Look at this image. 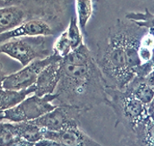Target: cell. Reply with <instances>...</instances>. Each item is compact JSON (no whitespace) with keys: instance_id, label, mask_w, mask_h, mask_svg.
Masks as SVG:
<instances>
[{"instance_id":"1","label":"cell","mask_w":154,"mask_h":146,"mask_svg":"<svg viewBox=\"0 0 154 146\" xmlns=\"http://www.w3.org/2000/svg\"><path fill=\"white\" fill-rule=\"evenodd\" d=\"M107 82L85 44L60 60V80L54 93L58 105L88 112L107 102Z\"/></svg>"},{"instance_id":"2","label":"cell","mask_w":154,"mask_h":146,"mask_svg":"<svg viewBox=\"0 0 154 146\" xmlns=\"http://www.w3.org/2000/svg\"><path fill=\"white\" fill-rule=\"evenodd\" d=\"M147 29L127 19H118L94 55L107 85L122 89L136 76L142 64L139 57L140 40Z\"/></svg>"},{"instance_id":"3","label":"cell","mask_w":154,"mask_h":146,"mask_svg":"<svg viewBox=\"0 0 154 146\" xmlns=\"http://www.w3.org/2000/svg\"><path fill=\"white\" fill-rule=\"evenodd\" d=\"M107 102L106 105L113 109L117 117L116 127L119 124L123 126L129 137L136 132L140 124L147 118L146 105L137 99L127 88L118 89L107 86Z\"/></svg>"},{"instance_id":"4","label":"cell","mask_w":154,"mask_h":146,"mask_svg":"<svg viewBox=\"0 0 154 146\" xmlns=\"http://www.w3.org/2000/svg\"><path fill=\"white\" fill-rule=\"evenodd\" d=\"M0 53L26 66L36 59H42L52 54V48L48 47L45 36L14 38L0 44Z\"/></svg>"},{"instance_id":"5","label":"cell","mask_w":154,"mask_h":146,"mask_svg":"<svg viewBox=\"0 0 154 146\" xmlns=\"http://www.w3.org/2000/svg\"><path fill=\"white\" fill-rule=\"evenodd\" d=\"M56 100L57 95L55 93L42 97L35 94L26 97L17 105L2 111L0 113V121L17 123L35 120L54 109L57 105H53V102Z\"/></svg>"},{"instance_id":"6","label":"cell","mask_w":154,"mask_h":146,"mask_svg":"<svg viewBox=\"0 0 154 146\" xmlns=\"http://www.w3.org/2000/svg\"><path fill=\"white\" fill-rule=\"evenodd\" d=\"M61 58L55 54H50L42 59H36L30 62L26 66H23L19 70L13 74L6 75L1 81V86L8 90H24L33 86L37 80L38 74L46 66L53 62L59 61Z\"/></svg>"},{"instance_id":"7","label":"cell","mask_w":154,"mask_h":146,"mask_svg":"<svg viewBox=\"0 0 154 146\" xmlns=\"http://www.w3.org/2000/svg\"><path fill=\"white\" fill-rule=\"evenodd\" d=\"M35 146H105L95 141L87 135L79 125H75L60 132H43V138Z\"/></svg>"},{"instance_id":"8","label":"cell","mask_w":154,"mask_h":146,"mask_svg":"<svg viewBox=\"0 0 154 146\" xmlns=\"http://www.w3.org/2000/svg\"><path fill=\"white\" fill-rule=\"evenodd\" d=\"M82 114L83 113L80 110L73 106L57 105L54 109L32 121L45 131L60 132L72 126L79 125Z\"/></svg>"},{"instance_id":"9","label":"cell","mask_w":154,"mask_h":146,"mask_svg":"<svg viewBox=\"0 0 154 146\" xmlns=\"http://www.w3.org/2000/svg\"><path fill=\"white\" fill-rule=\"evenodd\" d=\"M54 32L51 26L45 21L40 18L30 19V21H23L16 28L0 34V44L11 40L14 38L22 37H36V36H52Z\"/></svg>"},{"instance_id":"10","label":"cell","mask_w":154,"mask_h":146,"mask_svg":"<svg viewBox=\"0 0 154 146\" xmlns=\"http://www.w3.org/2000/svg\"><path fill=\"white\" fill-rule=\"evenodd\" d=\"M61 60V59H60ZM60 60L46 66L40 74L34 84V94L42 97L53 94L60 80Z\"/></svg>"},{"instance_id":"11","label":"cell","mask_w":154,"mask_h":146,"mask_svg":"<svg viewBox=\"0 0 154 146\" xmlns=\"http://www.w3.org/2000/svg\"><path fill=\"white\" fill-rule=\"evenodd\" d=\"M26 18L21 8L14 5L0 8V34L16 28L21 24Z\"/></svg>"},{"instance_id":"12","label":"cell","mask_w":154,"mask_h":146,"mask_svg":"<svg viewBox=\"0 0 154 146\" xmlns=\"http://www.w3.org/2000/svg\"><path fill=\"white\" fill-rule=\"evenodd\" d=\"M5 76H6L5 73L0 74V113L4 110L17 105L30 94H34V90H35L34 85L27 89L19 91L4 89L1 86V81Z\"/></svg>"},{"instance_id":"13","label":"cell","mask_w":154,"mask_h":146,"mask_svg":"<svg viewBox=\"0 0 154 146\" xmlns=\"http://www.w3.org/2000/svg\"><path fill=\"white\" fill-rule=\"evenodd\" d=\"M128 140L130 146H154V119L147 116Z\"/></svg>"},{"instance_id":"14","label":"cell","mask_w":154,"mask_h":146,"mask_svg":"<svg viewBox=\"0 0 154 146\" xmlns=\"http://www.w3.org/2000/svg\"><path fill=\"white\" fill-rule=\"evenodd\" d=\"M131 93L144 105H148L154 98V90L147 83L146 79L134 76V79L125 86Z\"/></svg>"},{"instance_id":"15","label":"cell","mask_w":154,"mask_h":146,"mask_svg":"<svg viewBox=\"0 0 154 146\" xmlns=\"http://www.w3.org/2000/svg\"><path fill=\"white\" fill-rule=\"evenodd\" d=\"M17 125L19 138L34 144L43 138V132H45V130L41 128L40 126H38L37 124H35L33 121L17 122Z\"/></svg>"},{"instance_id":"16","label":"cell","mask_w":154,"mask_h":146,"mask_svg":"<svg viewBox=\"0 0 154 146\" xmlns=\"http://www.w3.org/2000/svg\"><path fill=\"white\" fill-rule=\"evenodd\" d=\"M75 7L79 28L82 33H85L87 24L94 14V2L93 0H75Z\"/></svg>"},{"instance_id":"17","label":"cell","mask_w":154,"mask_h":146,"mask_svg":"<svg viewBox=\"0 0 154 146\" xmlns=\"http://www.w3.org/2000/svg\"><path fill=\"white\" fill-rule=\"evenodd\" d=\"M125 19L132 21L138 26L154 31V14L146 8L143 12H129L125 14Z\"/></svg>"},{"instance_id":"18","label":"cell","mask_w":154,"mask_h":146,"mask_svg":"<svg viewBox=\"0 0 154 146\" xmlns=\"http://www.w3.org/2000/svg\"><path fill=\"white\" fill-rule=\"evenodd\" d=\"M154 47V31L146 30L142 36L139 45V57L142 63L148 62Z\"/></svg>"},{"instance_id":"19","label":"cell","mask_w":154,"mask_h":146,"mask_svg":"<svg viewBox=\"0 0 154 146\" xmlns=\"http://www.w3.org/2000/svg\"><path fill=\"white\" fill-rule=\"evenodd\" d=\"M18 138L17 123L0 121V146H8Z\"/></svg>"},{"instance_id":"20","label":"cell","mask_w":154,"mask_h":146,"mask_svg":"<svg viewBox=\"0 0 154 146\" xmlns=\"http://www.w3.org/2000/svg\"><path fill=\"white\" fill-rule=\"evenodd\" d=\"M66 35L69 37L72 50H75L78 47H80L82 44H84V38H83V33L80 30L78 22H77L76 17L72 16L69 19V26L66 29Z\"/></svg>"},{"instance_id":"21","label":"cell","mask_w":154,"mask_h":146,"mask_svg":"<svg viewBox=\"0 0 154 146\" xmlns=\"http://www.w3.org/2000/svg\"><path fill=\"white\" fill-rule=\"evenodd\" d=\"M72 50H72L70 41L65 30L64 32H62L60 34V36H58L54 44H53L52 53L57 56H59L60 58H64L66 55H69Z\"/></svg>"},{"instance_id":"22","label":"cell","mask_w":154,"mask_h":146,"mask_svg":"<svg viewBox=\"0 0 154 146\" xmlns=\"http://www.w3.org/2000/svg\"><path fill=\"white\" fill-rule=\"evenodd\" d=\"M8 146H35V144L32 142H29L21 138H18L16 140H14L12 143H10Z\"/></svg>"},{"instance_id":"23","label":"cell","mask_w":154,"mask_h":146,"mask_svg":"<svg viewBox=\"0 0 154 146\" xmlns=\"http://www.w3.org/2000/svg\"><path fill=\"white\" fill-rule=\"evenodd\" d=\"M146 109H147V116L149 118L154 119V98L146 105Z\"/></svg>"},{"instance_id":"24","label":"cell","mask_w":154,"mask_h":146,"mask_svg":"<svg viewBox=\"0 0 154 146\" xmlns=\"http://www.w3.org/2000/svg\"><path fill=\"white\" fill-rule=\"evenodd\" d=\"M146 64L147 65L149 71H150V73L154 70V47L152 50V53H151V58L150 60H149L148 62H146Z\"/></svg>"},{"instance_id":"25","label":"cell","mask_w":154,"mask_h":146,"mask_svg":"<svg viewBox=\"0 0 154 146\" xmlns=\"http://www.w3.org/2000/svg\"><path fill=\"white\" fill-rule=\"evenodd\" d=\"M146 79L147 81V83L150 85L152 87V89L154 90V70L146 77Z\"/></svg>"},{"instance_id":"26","label":"cell","mask_w":154,"mask_h":146,"mask_svg":"<svg viewBox=\"0 0 154 146\" xmlns=\"http://www.w3.org/2000/svg\"><path fill=\"white\" fill-rule=\"evenodd\" d=\"M1 2H3L5 5H11L17 2V0H0Z\"/></svg>"},{"instance_id":"27","label":"cell","mask_w":154,"mask_h":146,"mask_svg":"<svg viewBox=\"0 0 154 146\" xmlns=\"http://www.w3.org/2000/svg\"><path fill=\"white\" fill-rule=\"evenodd\" d=\"M0 74H4V72H3V69H2L1 64H0Z\"/></svg>"}]
</instances>
